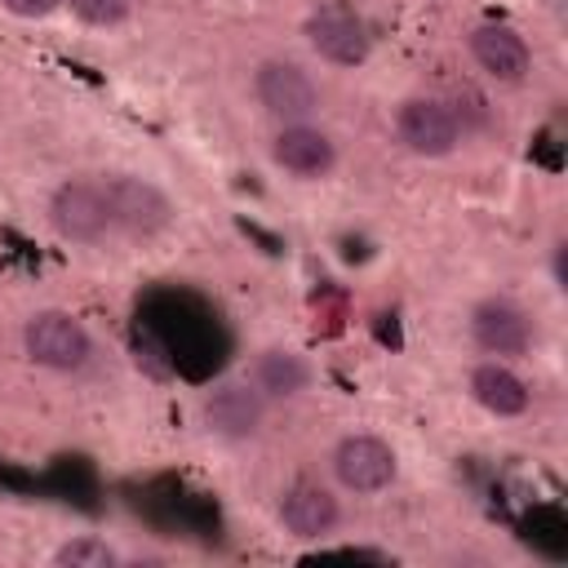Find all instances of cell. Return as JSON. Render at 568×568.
I'll use <instances>...</instances> for the list:
<instances>
[{"instance_id":"obj_1","label":"cell","mask_w":568,"mask_h":568,"mask_svg":"<svg viewBox=\"0 0 568 568\" xmlns=\"http://www.w3.org/2000/svg\"><path fill=\"white\" fill-rule=\"evenodd\" d=\"M22 342H27V355L36 364L58 368V373L80 368L89 359V351H93L84 324L75 315H67V311H40V315H31Z\"/></svg>"},{"instance_id":"obj_2","label":"cell","mask_w":568,"mask_h":568,"mask_svg":"<svg viewBox=\"0 0 568 568\" xmlns=\"http://www.w3.org/2000/svg\"><path fill=\"white\" fill-rule=\"evenodd\" d=\"M102 195H106V209H111V226H124L129 235H155L173 217L164 191L151 186L146 178L115 173V178L102 182Z\"/></svg>"},{"instance_id":"obj_3","label":"cell","mask_w":568,"mask_h":568,"mask_svg":"<svg viewBox=\"0 0 568 568\" xmlns=\"http://www.w3.org/2000/svg\"><path fill=\"white\" fill-rule=\"evenodd\" d=\"M306 36H311V49L337 67H359L368 58V27L355 9L346 4H324L306 18Z\"/></svg>"},{"instance_id":"obj_4","label":"cell","mask_w":568,"mask_h":568,"mask_svg":"<svg viewBox=\"0 0 568 568\" xmlns=\"http://www.w3.org/2000/svg\"><path fill=\"white\" fill-rule=\"evenodd\" d=\"M253 89H257V102H262L275 120H288V124H302V120L320 106V93H315L311 75H306L297 62H280V58H275V62H262Z\"/></svg>"},{"instance_id":"obj_5","label":"cell","mask_w":568,"mask_h":568,"mask_svg":"<svg viewBox=\"0 0 568 568\" xmlns=\"http://www.w3.org/2000/svg\"><path fill=\"white\" fill-rule=\"evenodd\" d=\"M49 217H53V226L67 240H80V244H93V240H102L111 231L106 195L93 182H67V186H58L53 191V204H49Z\"/></svg>"},{"instance_id":"obj_6","label":"cell","mask_w":568,"mask_h":568,"mask_svg":"<svg viewBox=\"0 0 568 568\" xmlns=\"http://www.w3.org/2000/svg\"><path fill=\"white\" fill-rule=\"evenodd\" d=\"M333 470L351 493H377L395 479V453L377 435H346L333 453Z\"/></svg>"},{"instance_id":"obj_7","label":"cell","mask_w":568,"mask_h":568,"mask_svg":"<svg viewBox=\"0 0 568 568\" xmlns=\"http://www.w3.org/2000/svg\"><path fill=\"white\" fill-rule=\"evenodd\" d=\"M395 129H399V142H404L413 155H430V160H435V155H448V151L457 146V115H453L444 102H435V98H413V102H404Z\"/></svg>"},{"instance_id":"obj_8","label":"cell","mask_w":568,"mask_h":568,"mask_svg":"<svg viewBox=\"0 0 568 568\" xmlns=\"http://www.w3.org/2000/svg\"><path fill=\"white\" fill-rule=\"evenodd\" d=\"M470 333L475 342L488 351V355H524L528 342H532V328H528V315L506 302V297H488L475 306L470 315Z\"/></svg>"},{"instance_id":"obj_9","label":"cell","mask_w":568,"mask_h":568,"mask_svg":"<svg viewBox=\"0 0 568 568\" xmlns=\"http://www.w3.org/2000/svg\"><path fill=\"white\" fill-rule=\"evenodd\" d=\"M470 53H475V62H479L493 80H506V84L524 80V71H528V44H524V36H519L515 27H506V22H484V27H475V31H470Z\"/></svg>"},{"instance_id":"obj_10","label":"cell","mask_w":568,"mask_h":568,"mask_svg":"<svg viewBox=\"0 0 568 568\" xmlns=\"http://www.w3.org/2000/svg\"><path fill=\"white\" fill-rule=\"evenodd\" d=\"M280 519H284V528L293 537H306L311 541V537L333 532L337 519H342V510H337V497L328 488H320V484H293L284 493V501H280Z\"/></svg>"},{"instance_id":"obj_11","label":"cell","mask_w":568,"mask_h":568,"mask_svg":"<svg viewBox=\"0 0 568 568\" xmlns=\"http://www.w3.org/2000/svg\"><path fill=\"white\" fill-rule=\"evenodd\" d=\"M271 155H275L280 169H288L297 178H324L333 169V160H337L333 142L311 124H284L275 146H271Z\"/></svg>"},{"instance_id":"obj_12","label":"cell","mask_w":568,"mask_h":568,"mask_svg":"<svg viewBox=\"0 0 568 568\" xmlns=\"http://www.w3.org/2000/svg\"><path fill=\"white\" fill-rule=\"evenodd\" d=\"M204 417H209V426L217 435L240 439V435H253V426L262 417V399L248 386H217L209 395V404H204Z\"/></svg>"},{"instance_id":"obj_13","label":"cell","mask_w":568,"mask_h":568,"mask_svg":"<svg viewBox=\"0 0 568 568\" xmlns=\"http://www.w3.org/2000/svg\"><path fill=\"white\" fill-rule=\"evenodd\" d=\"M470 395H475L488 413H497V417H515V413L528 408V386H524L506 364H479V368L470 373Z\"/></svg>"},{"instance_id":"obj_14","label":"cell","mask_w":568,"mask_h":568,"mask_svg":"<svg viewBox=\"0 0 568 568\" xmlns=\"http://www.w3.org/2000/svg\"><path fill=\"white\" fill-rule=\"evenodd\" d=\"M253 377H257V390H266V395H297V390L306 386L311 368H306L293 351H266V355L257 359Z\"/></svg>"},{"instance_id":"obj_15","label":"cell","mask_w":568,"mask_h":568,"mask_svg":"<svg viewBox=\"0 0 568 568\" xmlns=\"http://www.w3.org/2000/svg\"><path fill=\"white\" fill-rule=\"evenodd\" d=\"M53 564H62V568H111L115 550L106 541H98V537H75L67 546H58Z\"/></svg>"},{"instance_id":"obj_16","label":"cell","mask_w":568,"mask_h":568,"mask_svg":"<svg viewBox=\"0 0 568 568\" xmlns=\"http://www.w3.org/2000/svg\"><path fill=\"white\" fill-rule=\"evenodd\" d=\"M133 359H138V368L151 373V377H169V373H173L169 346H164L151 328H138V333H133Z\"/></svg>"},{"instance_id":"obj_17","label":"cell","mask_w":568,"mask_h":568,"mask_svg":"<svg viewBox=\"0 0 568 568\" xmlns=\"http://www.w3.org/2000/svg\"><path fill=\"white\" fill-rule=\"evenodd\" d=\"M89 27H120L133 13V0H67Z\"/></svg>"},{"instance_id":"obj_18","label":"cell","mask_w":568,"mask_h":568,"mask_svg":"<svg viewBox=\"0 0 568 568\" xmlns=\"http://www.w3.org/2000/svg\"><path fill=\"white\" fill-rule=\"evenodd\" d=\"M9 13H18V18H44V13H53L58 9V0H0Z\"/></svg>"}]
</instances>
